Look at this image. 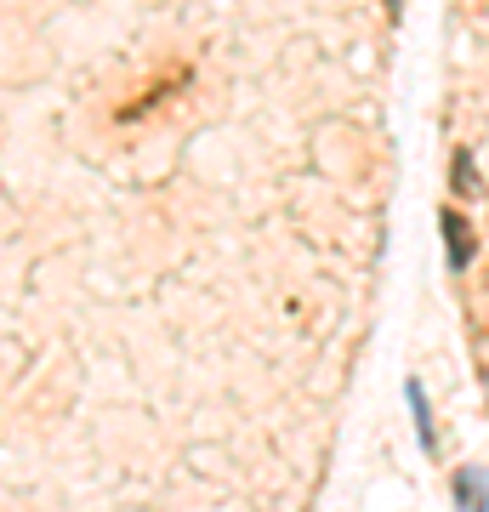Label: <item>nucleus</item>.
I'll return each instance as SVG.
<instances>
[{"instance_id":"f257e3e1","label":"nucleus","mask_w":489,"mask_h":512,"mask_svg":"<svg viewBox=\"0 0 489 512\" xmlns=\"http://www.w3.org/2000/svg\"><path fill=\"white\" fill-rule=\"evenodd\" d=\"M444 245H450V268L461 274V268H472V228H467V217L461 211H444Z\"/></svg>"},{"instance_id":"f03ea898","label":"nucleus","mask_w":489,"mask_h":512,"mask_svg":"<svg viewBox=\"0 0 489 512\" xmlns=\"http://www.w3.org/2000/svg\"><path fill=\"white\" fill-rule=\"evenodd\" d=\"M450 188L461 200H478V165H472V148H455L450 160Z\"/></svg>"},{"instance_id":"7ed1b4c3","label":"nucleus","mask_w":489,"mask_h":512,"mask_svg":"<svg viewBox=\"0 0 489 512\" xmlns=\"http://www.w3.org/2000/svg\"><path fill=\"white\" fill-rule=\"evenodd\" d=\"M404 399H410V416H416V439H421V450H433V410H427V393H421V382L404 387Z\"/></svg>"},{"instance_id":"20e7f679","label":"nucleus","mask_w":489,"mask_h":512,"mask_svg":"<svg viewBox=\"0 0 489 512\" xmlns=\"http://www.w3.org/2000/svg\"><path fill=\"white\" fill-rule=\"evenodd\" d=\"M455 501L461 507H489V484L478 473H455Z\"/></svg>"},{"instance_id":"39448f33","label":"nucleus","mask_w":489,"mask_h":512,"mask_svg":"<svg viewBox=\"0 0 489 512\" xmlns=\"http://www.w3.org/2000/svg\"><path fill=\"white\" fill-rule=\"evenodd\" d=\"M387 18H393V23L404 18V0H387Z\"/></svg>"}]
</instances>
